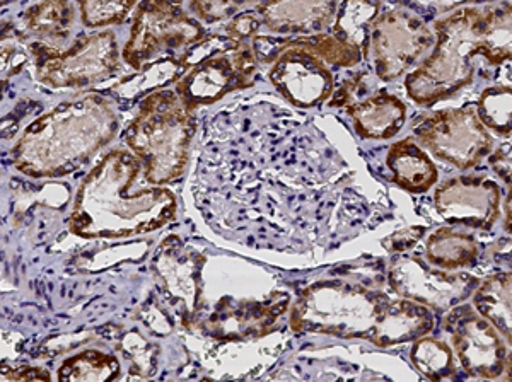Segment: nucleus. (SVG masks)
<instances>
[{
    "label": "nucleus",
    "mask_w": 512,
    "mask_h": 382,
    "mask_svg": "<svg viewBox=\"0 0 512 382\" xmlns=\"http://www.w3.org/2000/svg\"><path fill=\"white\" fill-rule=\"evenodd\" d=\"M140 173L142 164L132 152H106L79 186L69 231L82 239L130 238L175 219V195L163 186L135 190Z\"/></svg>",
    "instance_id": "obj_1"
},
{
    "label": "nucleus",
    "mask_w": 512,
    "mask_h": 382,
    "mask_svg": "<svg viewBox=\"0 0 512 382\" xmlns=\"http://www.w3.org/2000/svg\"><path fill=\"white\" fill-rule=\"evenodd\" d=\"M117 111L99 93H86L38 116L12 147V164L35 180L76 173L118 134Z\"/></svg>",
    "instance_id": "obj_2"
},
{
    "label": "nucleus",
    "mask_w": 512,
    "mask_h": 382,
    "mask_svg": "<svg viewBox=\"0 0 512 382\" xmlns=\"http://www.w3.org/2000/svg\"><path fill=\"white\" fill-rule=\"evenodd\" d=\"M431 57L407 77V93L419 105L458 93L475 74L473 58L499 65L511 58V4L466 7L436 24Z\"/></svg>",
    "instance_id": "obj_3"
},
{
    "label": "nucleus",
    "mask_w": 512,
    "mask_h": 382,
    "mask_svg": "<svg viewBox=\"0 0 512 382\" xmlns=\"http://www.w3.org/2000/svg\"><path fill=\"white\" fill-rule=\"evenodd\" d=\"M195 110L176 91H156L140 103L125 132V142L154 186L181 180L190 159Z\"/></svg>",
    "instance_id": "obj_4"
},
{
    "label": "nucleus",
    "mask_w": 512,
    "mask_h": 382,
    "mask_svg": "<svg viewBox=\"0 0 512 382\" xmlns=\"http://www.w3.org/2000/svg\"><path fill=\"white\" fill-rule=\"evenodd\" d=\"M390 301L383 290L362 278H326L299 292L292 306L291 328L373 343Z\"/></svg>",
    "instance_id": "obj_5"
},
{
    "label": "nucleus",
    "mask_w": 512,
    "mask_h": 382,
    "mask_svg": "<svg viewBox=\"0 0 512 382\" xmlns=\"http://www.w3.org/2000/svg\"><path fill=\"white\" fill-rule=\"evenodd\" d=\"M36 77L55 89H79L105 81L120 69V52L113 31L81 35L69 48L33 43Z\"/></svg>",
    "instance_id": "obj_6"
},
{
    "label": "nucleus",
    "mask_w": 512,
    "mask_h": 382,
    "mask_svg": "<svg viewBox=\"0 0 512 382\" xmlns=\"http://www.w3.org/2000/svg\"><path fill=\"white\" fill-rule=\"evenodd\" d=\"M205 36L202 24L183 7L168 0H151L137 6L123 60L137 72L158 62L164 53L193 47Z\"/></svg>",
    "instance_id": "obj_7"
},
{
    "label": "nucleus",
    "mask_w": 512,
    "mask_h": 382,
    "mask_svg": "<svg viewBox=\"0 0 512 382\" xmlns=\"http://www.w3.org/2000/svg\"><path fill=\"white\" fill-rule=\"evenodd\" d=\"M255 74L256 58L251 45L231 38L226 47L187 70L176 82V93L195 110L197 106L216 103L236 89L253 86Z\"/></svg>",
    "instance_id": "obj_8"
},
{
    "label": "nucleus",
    "mask_w": 512,
    "mask_h": 382,
    "mask_svg": "<svg viewBox=\"0 0 512 382\" xmlns=\"http://www.w3.org/2000/svg\"><path fill=\"white\" fill-rule=\"evenodd\" d=\"M414 134L425 149L458 169L477 166L494 145L492 135L472 108L437 111L424 118Z\"/></svg>",
    "instance_id": "obj_9"
},
{
    "label": "nucleus",
    "mask_w": 512,
    "mask_h": 382,
    "mask_svg": "<svg viewBox=\"0 0 512 382\" xmlns=\"http://www.w3.org/2000/svg\"><path fill=\"white\" fill-rule=\"evenodd\" d=\"M388 282L398 296L436 313H448L472 296L480 280L472 273H448L429 267L417 256H402L391 263Z\"/></svg>",
    "instance_id": "obj_10"
},
{
    "label": "nucleus",
    "mask_w": 512,
    "mask_h": 382,
    "mask_svg": "<svg viewBox=\"0 0 512 382\" xmlns=\"http://www.w3.org/2000/svg\"><path fill=\"white\" fill-rule=\"evenodd\" d=\"M434 43L422 19L407 11L379 14L371 29L369 55L379 79L390 82L403 76Z\"/></svg>",
    "instance_id": "obj_11"
},
{
    "label": "nucleus",
    "mask_w": 512,
    "mask_h": 382,
    "mask_svg": "<svg viewBox=\"0 0 512 382\" xmlns=\"http://www.w3.org/2000/svg\"><path fill=\"white\" fill-rule=\"evenodd\" d=\"M444 328L466 374L480 379H497L509 364V354L501 336L487 319L470 306L451 309Z\"/></svg>",
    "instance_id": "obj_12"
},
{
    "label": "nucleus",
    "mask_w": 512,
    "mask_h": 382,
    "mask_svg": "<svg viewBox=\"0 0 512 382\" xmlns=\"http://www.w3.org/2000/svg\"><path fill=\"white\" fill-rule=\"evenodd\" d=\"M436 209L449 224H463L489 231L499 217L501 191L483 176H458L436 191Z\"/></svg>",
    "instance_id": "obj_13"
},
{
    "label": "nucleus",
    "mask_w": 512,
    "mask_h": 382,
    "mask_svg": "<svg viewBox=\"0 0 512 382\" xmlns=\"http://www.w3.org/2000/svg\"><path fill=\"white\" fill-rule=\"evenodd\" d=\"M270 81L297 108H313L332 96L328 65L299 48H282L270 70Z\"/></svg>",
    "instance_id": "obj_14"
},
{
    "label": "nucleus",
    "mask_w": 512,
    "mask_h": 382,
    "mask_svg": "<svg viewBox=\"0 0 512 382\" xmlns=\"http://www.w3.org/2000/svg\"><path fill=\"white\" fill-rule=\"evenodd\" d=\"M289 297L275 294L270 301L234 302L222 299L216 313L209 318V331L219 340L239 342L267 335L272 326L286 313Z\"/></svg>",
    "instance_id": "obj_15"
},
{
    "label": "nucleus",
    "mask_w": 512,
    "mask_h": 382,
    "mask_svg": "<svg viewBox=\"0 0 512 382\" xmlns=\"http://www.w3.org/2000/svg\"><path fill=\"white\" fill-rule=\"evenodd\" d=\"M337 7L335 2H267L258 6V19L280 35H320L333 23Z\"/></svg>",
    "instance_id": "obj_16"
},
{
    "label": "nucleus",
    "mask_w": 512,
    "mask_h": 382,
    "mask_svg": "<svg viewBox=\"0 0 512 382\" xmlns=\"http://www.w3.org/2000/svg\"><path fill=\"white\" fill-rule=\"evenodd\" d=\"M282 48H299L313 57L320 58L321 62L333 67H354L362 60V53L357 48L350 47L333 35L299 36V38H270V36L256 35L251 40V50L256 60L265 64H274L277 53Z\"/></svg>",
    "instance_id": "obj_17"
},
{
    "label": "nucleus",
    "mask_w": 512,
    "mask_h": 382,
    "mask_svg": "<svg viewBox=\"0 0 512 382\" xmlns=\"http://www.w3.org/2000/svg\"><path fill=\"white\" fill-rule=\"evenodd\" d=\"M434 323L436 319L431 309L407 299H391L374 335L373 343L378 347L388 348L402 343L417 342L431 333Z\"/></svg>",
    "instance_id": "obj_18"
},
{
    "label": "nucleus",
    "mask_w": 512,
    "mask_h": 382,
    "mask_svg": "<svg viewBox=\"0 0 512 382\" xmlns=\"http://www.w3.org/2000/svg\"><path fill=\"white\" fill-rule=\"evenodd\" d=\"M357 134L364 139H391L402 130L407 108L393 94L379 93L350 108Z\"/></svg>",
    "instance_id": "obj_19"
},
{
    "label": "nucleus",
    "mask_w": 512,
    "mask_h": 382,
    "mask_svg": "<svg viewBox=\"0 0 512 382\" xmlns=\"http://www.w3.org/2000/svg\"><path fill=\"white\" fill-rule=\"evenodd\" d=\"M388 168L393 173L396 185L410 193H425L436 185V166L412 139L391 145Z\"/></svg>",
    "instance_id": "obj_20"
},
{
    "label": "nucleus",
    "mask_w": 512,
    "mask_h": 382,
    "mask_svg": "<svg viewBox=\"0 0 512 382\" xmlns=\"http://www.w3.org/2000/svg\"><path fill=\"white\" fill-rule=\"evenodd\" d=\"M511 273H495L475 290V307L511 345Z\"/></svg>",
    "instance_id": "obj_21"
},
{
    "label": "nucleus",
    "mask_w": 512,
    "mask_h": 382,
    "mask_svg": "<svg viewBox=\"0 0 512 382\" xmlns=\"http://www.w3.org/2000/svg\"><path fill=\"white\" fill-rule=\"evenodd\" d=\"M480 248L473 236L465 232H454L451 229H439L434 232L427 246L425 258L431 267L443 270H458L470 267L477 261Z\"/></svg>",
    "instance_id": "obj_22"
},
{
    "label": "nucleus",
    "mask_w": 512,
    "mask_h": 382,
    "mask_svg": "<svg viewBox=\"0 0 512 382\" xmlns=\"http://www.w3.org/2000/svg\"><path fill=\"white\" fill-rule=\"evenodd\" d=\"M333 36L344 41L350 47L357 48L364 57L369 58V40L371 29L379 18L381 6L376 2H342L337 7Z\"/></svg>",
    "instance_id": "obj_23"
},
{
    "label": "nucleus",
    "mask_w": 512,
    "mask_h": 382,
    "mask_svg": "<svg viewBox=\"0 0 512 382\" xmlns=\"http://www.w3.org/2000/svg\"><path fill=\"white\" fill-rule=\"evenodd\" d=\"M76 19V4L65 0L40 2L31 6L24 14V24L31 33L40 36V43L65 40Z\"/></svg>",
    "instance_id": "obj_24"
},
{
    "label": "nucleus",
    "mask_w": 512,
    "mask_h": 382,
    "mask_svg": "<svg viewBox=\"0 0 512 382\" xmlns=\"http://www.w3.org/2000/svg\"><path fill=\"white\" fill-rule=\"evenodd\" d=\"M120 376L115 355L99 350H84L60 365L57 382H113Z\"/></svg>",
    "instance_id": "obj_25"
},
{
    "label": "nucleus",
    "mask_w": 512,
    "mask_h": 382,
    "mask_svg": "<svg viewBox=\"0 0 512 382\" xmlns=\"http://www.w3.org/2000/svg\"><path fill=\"white\" fill-rule=\"evenodd\" d=\"M185 72L187 70L183 69L180 58H161L158 62L139 70L137 76L115 87V91L123 98H135L140 94L149 96V94L156 93V89L166 86L169 82L180 81Z\"/></svg>",
    "instance_id": "obj_26"
},
{
    "label": "nucleus",
    "mask_w": 512,
    "mask_h": 382,
    "mask_svg": "<svg viewBox=\"0 0 512 382\" xmlns=\"http://www.w3.org/2000/svg\"><path fill=\"white\" fill-rule=\"evenodd\" d=\"M412 362L432 382H443L454 372L451 348L434 338H420L412 348Z\"/></svg>",
    "instance_id": "obj_27"
},
{
    "label": "nucleus",
    "mask_w": 512,
    "mask_h": 382,
    "mask_svg": "<svg viewBox=\"0 0 512 382\" xmlns=\"http://www.w3.org/2000/svg\"><path fill=\"white\" fill-rule=\"evenodd\" d=\"M512 94L509 86L490 87L478 99L477 115L483 127L502 135L511 134Z\"/></svg>",
    "instance_id": "obj_28"
},
{
    "label": "nucleus",
    "mask_w": 512,
    "mask_h": 382,
    "mask_svg": "<svg viewBox=\"0 0 512 382\" xmlns=\"http://www.w3.org/2000/svg\"><path fill=\"white\" fill-rule=\"evenodd\" d=\"M135 2H115V0H84L79 4L82 24L86 28H105L110 24H120L125 21Z\"/></svg>",
    "instance_id": "obj_29"
},
{
    "label": "nucleus",
    "mask_w": 512,
    "mask_h": 382,
    "mask_svg": "<svg viewBox=\"0 0 512 382\" xmlns=\"http://www.w3.org/2000/svg\"><path fill=\"white\" fill-rule=\"evenodd\" d=\"M0 382H53L52 376L43 367L31 365L0 364Z\"/></svg>",
    "instance_id": "obj_30"
},
{
    "label": "nucleus",
    "mask_w": 512,
    "mask_h": 382,
    "mask_svg": "<svg viewBox=\"0 0 512 382\" xmlns=\"http://www.w3.org/2000/svg\"><path fill=\"white\" fill-rule=\"evenodd\" d=\"M260 19L253 12H245V14H239L236 18L229 23L226 28L227 36H231L234 40L246 41L253 40L258 29H260Z\"/></svg>",
    "instance_id": "obj_31"
},
{
    "label": "nucleus",
    "mask_w": 512,
    "mask_h": 382,
    "mask_svg": "<svg viewBox=\"0 0 512 382\" xmlns=\"http://www.w3.org/2000/svg\"><path fill=\"white\" fill-rule=\"evenodd\" d=\"M193 11L197 12L198 18L205 19L207 23H214V21H221L227 16H233L238 4L233 2H193Z\"/></svg>",
    "instance_id": "obj_32"
},
{
    "label": "nucleus",
    "mask_w": 512,
    "mask_h": 382,
    "mask_svg": "<svg viewBox=\"0 0 512 382\" xmlns=\"http://www.w3.org/2000/svg\"><path fill=\"white\" fill-rule=\"evenodd\" d=\"M424 227H414V229H407V231L396 232L391 234L390 238L384 239L386 249L390 251H407V249L414 248L415 243H419L420 238L424 236Z\"/></svg>",
    "instance_id": "obj_33"
},
{
    "label": "nucleus",
    "mask_w": 512,
    "mask_h": 382,
    "mask_svg": "<svg viewBox=\"0 0 512 382\" xmlns=\"http://www.w3.org/2000/svg\"><path fill=\"white\" fill-rule=\"evenodd\" d=\"M489 161L495 173L499 174L502 180L511 183V149L509 147H501L499 151L490 154Z\"/></svg>",
    "instance_id": "obj_34"
},
{
    "label": "nucleus",
    "mask_w": 512,
    "mask_h": 382,
    "mask_svg": "<svg viewBox=\"0 0 512 382\" xmlns=\"http://www.w3.org/2000/svg\"><path fill=\"white\" fill-rule=\"evenodd\" d=\"M14 55H16L14 48H0V101L4 98L7 79L14 74V69H12V57H14Z\"/></svg>",
    "instance_id": "obj_35"
},
{
    "label": "nucleus",
    "mask_w": 512,
    "mask_h": 382,
    "mask_svg": "<svg viewBox=\"0 0 512 382\" xmlns=\"http://www.w3.org/2000/svg\"><path fill=\"white\" fill-rule=\"evenodd\" d=\"M202 382H214V381H209V379H207V381H202Z\"/></svg>",
    "instance_id": "obj_36"
},
{
    "label": "nucleus",
    "mask_w": 512,
    "mask_h": 382,
    "mask_svg": "<svg viewBox=\"0 0 512 382\" xmlns=\"http://www.w3.org/2000/svg\"><path fill=\"white\" fill-rule=\"evenodd\" d=\"M506 382H511V381H509V377H507V381Z\"/></svg>",
    "instance_id": "obj_37"
}]
</instances>
